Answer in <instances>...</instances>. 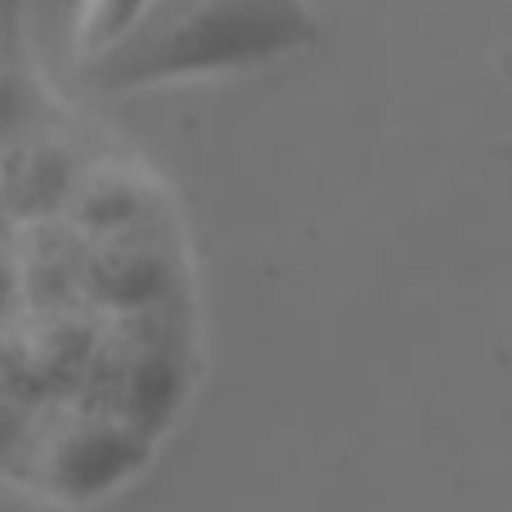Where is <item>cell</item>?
I'll list each match as a JSON object with an SVG mask.
<instances>
[{"label": "cell", "mask_w": 512, "mask_h": 512, "mask_svg": "<svg viewBox=\"0 0 512 512\" xmlns=\"http://www.w3.org/2000/svg\"><path fill=\"white\" fill-rule=\"evenodd\" d=\"M315 41L306 0H149L131 27L86 54V81L135 90L207 72L256 68Z\"/></svg>", "instance_id": "1"}, {"label": "cell", "mask_w": 512, "mask_h": 512, "mask_svg": "<svg viewBox=\"0 0 512 512\" xmlns=\"http://www.w3.org/2000/svg\"><path fill=\"white\" fill-rule=\"evenodd\" d=\"M149 0H81V23H77V50L81 59L95 50H104L108 41L126 32L140 18V9Z\"/></svg>", "instance_id": "2"}]
</instances>
